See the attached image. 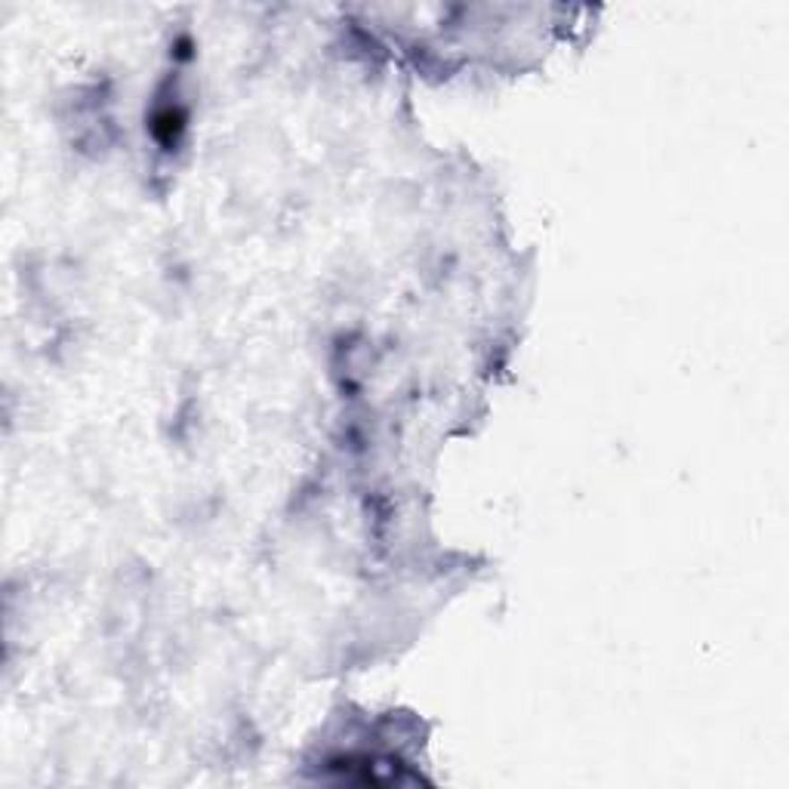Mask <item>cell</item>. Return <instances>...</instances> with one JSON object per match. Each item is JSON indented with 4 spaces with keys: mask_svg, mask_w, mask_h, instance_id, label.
<instances>
[{
    "mask_svg": "<svg viewBox=\"0 0 789 789\" xmlns=\"http://www.w3.org/2000/svg\"><path fill=\"white\" fill-rule=\"evenodd\" d=\"M151 130H155L158 142L173 145L179 139V133L185 130V111L183 108H173V106L158 108L155 121H151Z\"/></svg>",
    "mask_w": 789,
    "mask_h": 789,
    "instance_id": "1",
    "label": "cell"
}]
</instances>
